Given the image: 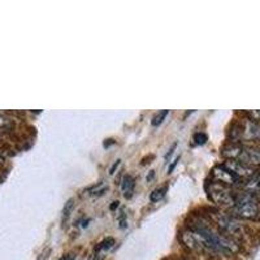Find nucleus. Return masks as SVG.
I'll list each match as a JSON object with an SVG mask.
<instances>
[{
	"label": "nucleus",
	"instance_id": "obj_2",
	"mask_svg": "<svg viewBox=\"0 0 260 260\" xmlns=\"http://www.w3.org/2000/svg\"><path fill=\"white\" fill-rule=\"evenodd\" d=\"M232 216L245 220H256L260 216V204L256 195L247 191H236L234 204L229 208Z\"/></svg>",
	"mask_w": 260,
	"mask_h": 260
},
{
	"label": "nucleus",
	"instance_id": "obj_10",
	"mask_svg": "<svg viewBox=\"0 0 260 260\" xmlns=\"http://www.w3.org/2000/svg\"><path fill=\"white\" fill-rule=\"evenodd\" d=\"M134 186H136V181L132 176L126 175L124 176V178L121 180V189L125 192V197H130L132 192H133Z\"/></svg>",
	"mask_w": 260,
	"mask_h": 260
},
{
	"label": "nucleus",
	"instance_id": "obj_8",
	"mask_svg": "<svg viewBox=\"0 0 260 260\" xmlns=\"http://www.w3.org/2000/svg\"><path fill=\"white\" fill-rule=\"evenodd\" d=\"M225 167H226L229 171H232L234 175L238 178H241L242 181L247 180V178L252 177V176L256 173V168L251 166H247L245 162L238 161V160H229L226 159L224 162H222Z\"/></svg>",
	"mask_w": 260,
	"mask_h": 260
},
{
	"label": "nucleus",
	"instance_id": "obj_19",
	"mask_svg": "<svg viewBox=\"0 0 260 260\" xmlns=\"http://www.w3.org/2000/svg\"><path fill=\"white\" fill-rule=\"evenodd\" d=\"M176 146H177V143H173V146H172V148H171V150H169V152L166 155V159H168V157L171 156L172 154H173V150H175V148H176Z\"/></svg>",
	"mask_w": 260,
	"mask_h": 260
},
{
	"label": "nucleus",
	"instance_id": "obj_9",
	"mask_svg": "<svg viewBox=\"0 0 260 260\" xmlns=\"http://www.w3.org/2000/svg\"><path fill=\"white\" fill-rule=\"evenodd\" d=\"M243 191L251 192V194L256 195L260 192V172H256L252 177L247 178L241 183Z\"/></svg>",
	"mask_w": 260,
	"mask_h": 260
},
{
	"label": "nucleus",
	"instance_id": "obj_7",
	"mask_svg": "<svg viewBox=\"0 0 260 260\" xmlns=\"http://www.w3.org/2000/svg\"><path fill=\"white\" fill-rule=\"evenodd\" d=\"M215 219L217 225L220 226V229H222L226 234H231L233 237H242L243 226L234 216L216 212Z\"/></svg>",
	"mask_w": 260,
	"mask_h": 260
},
{
	"label": "nucleus",
	"instance_id": "obj_13",
	"mask_svg": "<svg viewBox=\"0 0 260 260\" xmlns=\"http://www.w3.org/2000/svg\"><path fill=\"white\" fill-rule=\"evenodd\" d=\"M73 208H74V199L71 198L68 202H67V203H65L64 210H62V222H64V224H67V222H68Z\"/></svg>",
	"mask_w": 260,
	"mask_h": 260
},
{
	"label": "nucleus",
	"instance_id": "obj_18",
	"mask_svg": "<svg viewBox=\"0 0 260 260\" xmlns=\"http://www.w3.org/2000/svg\"><path fill=\"white\" fill-rule=\"evenodd\" d=\"M118 166H120V160H117V161H116L115 164H113V166L111 167V169H110V175H113V173H115L116 168H117Z\"/></svg>",
	"mask_w": 260,
	"mask_h": 260
},
{
	"label": "nucleus",
	"instance_id": "obj_6",
	"mask_svg": "<svg viewBox=\"0 0 260 260\" xmlns=\"http://www.w3.org/2000/svg\"><path fill=\"white\" fill-rule=\"evenodd\" d=\"M211 177H212V181L221 183V185H225V186L228 187L241 186V183L243 182L241 178H238L234 175L233 172L229 171L224 164L216 166L215 168L211 171Z\"/></svg>",
	"mask_w": 260,
	"mask_h": 260
},
{
	"label": "nucleus",
	"instance_id": "obj_4",
	"mask_svg": "<svg viewBox=\"0 0 260 260\" xmlns=\"http://www.w3.org/2000/svg\"><path fill=\"white\" fill-rule=\"evenodd\" d=\"M231 137L236 143L240 141H260V122L246 120L241 124H234L231 130Z\"/></svg>",
	"mask_w": 260,
	"mask_h": 260
},
{
	"label": "nucleus",
	"instance_id": "obj_17",
	"mask_svg": "<svg viewBox=\"0 0 260 260\" xmlns=\"http://www.w3.org/2000/svg\"><path fill=\"white\" fill-rule=\"evenodd\" d=\"M178 161H180V156H178V157H176V160H175V161L172 162V164H171V167H169V168H168V173H172V172H173V169L176 168V166H177V162H178Z\"/></svg>",
	"mask_w": 260,
	"mask_h": 260
},
{
	"label": "nucleus",
	"instance_id": "obj_12",
	"mask_svg": "<svg viewBox=\"0 0 260 260\" xmlns=\"http://www.w3.org/2000/svg\"><path fill=\"white\" fill-rule=\"evenodd\" d=\"M167 191H168V186H161V187H157V189H155L150 195L151 202L161 201V199L166 197Z\"/></svg>",
	"mask_w": 260,
	"mask_h": 260
},
{
	"label": "nucleus",
	"instance_id": "obj_14",
	"mask_svg": "<svg viewBox=\"0 0 260 260\" xmlns=\"http://www.w3.org/2000/svg\"><path fill=\"white\" fill-rule=\"evenodd\" d=\"M168 113H169L168 110L160 111L159 113H156V115L154 116V118H152V125H154V126H159V125L164 121V118L168 116Z\"/></svg>",
	"mask_w": 260,
	"mask_h": 260
},
{
	"label": "nucleus",
	"instance_id": "obj_5",
	"mask_svg": "<svg viewBox=\"0 0 260 260\" xmlns=\"http://www.w3.org/2000/svg\"><path fill=\"white\" fill-rule=\"evenodd\" d=\"M208 194H210V198L215 202L216 204H220V206H224V207L231 208L234 204V198H236V191L231 189V187L221 185L219 182H212L210 183V187H208Z\"/></svg>",
	"mask_w": 260,
	"mask_h": 260
},
{
	"label": "nucleus",
	"instance_id": "obj_11",
	"mask_svg": "<svg viewBox=\"0 0 260 260\" xmlns=\"http://www.w3.org/2000/svg\"><path fill=\"white\" fill-rule=\"evenodd\" d=\"M113 245H115V240H113V238H107V240H104L103 242L99 243L98 247L95 248V256H103L102 252L110 250Z\"/></svg>",
	"mask_w": 260,
	"mask_h": 260
},
{
	"label": "nucleus",
	"instance_id": "obj_1",
	"mask_svg": "<svg viewBox=\"0 0 260 260\" xmlns=\"http://www.w3.org/2000/svg\"><path fill=\"white\" fill-rule=\"evenodd\" d=\"M190 231L194 234L199 248L226 255L236 254L240 250V246L237 245L232 237L221 234L220 232H215L212 228L207 226L206 224L197 222Z\"/></svg>",
	"mask_w": 260,
	"mask_h": 260
},
{
	"label": "nucleus",
	"instance_id": "obj_21",
	"mask_svg": "<svg viewBox=\"0 0 260 260\" xmlns=\"http://www.w3.org/2000/svg\"><path fill=\"white\" fill-rule=\"evenodd\" d=\"M182 260H187V259H182Z\"/></svg>",
	"mask_w": 260,
	"mask_h": 260
},
{
	"label": "nucleus",
	"instance_id": "obj_20",
	"mask_svg": "<svg viewBox=\"0 0 260 260\" xmlns=\"http://www.w3.org/2000/svg\"><path fill=\"white\" fill-rule=\"evenodd\" d=\"M59 260H71V257H68V256H62L61 259H59Z\"/></svg>",
	"mask_w": 260,
	"mask_h": 260
},
{
	"label": "nucleus",
	"instance_id": "obj_16",
	"mask_svg": "<svg viewBox=\"0 0 260 260\" xmlns=\"http://www.w3.org/2000/svg\"><path fill=\"white\" fill-rule=\"evenodd\" d=\"M247 116H248V120L260 122V110L250 111V112H247Z\"/></svg>",
	"mask_w": 260,
	"mask_h": 260
},
{
	"label": "nucleus",
	"instance_id": "obj_3",
	"mask_svg": "<svg viewBox=\"0 0 260 260\" xmlns=\"http://www.w3.org/2000/svg\"><path fill=\"white\" fill-rule=\"evenodd\" d=\"M222 156L229 160H238L247 166H260V146H245L241 143L226 145L221 151Z\"/></svg>",
	"mask_w": 260,
	"mask_h": 260
},
{
	"label": "nucleus",
	"instance_id": "obj_15",
	"mask_svg": "<svg viewBox=\"0 0 260 260\" xmlns=\"http://www.w3.org/2000/svg\"><path fill=\"white\" fill-rule=\"evenodd\" d=\"M194 141L195 143H198V145H204V143L207 142V136L204 133H197L194 136Z\"/></svg>",
	"mask_w": 260,
	"mask_h": 260
}]
</instances>
